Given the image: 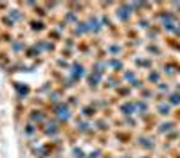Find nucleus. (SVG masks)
Returning <instances> with one entry per match:
<instances>
[{
  "label": "nucleus",
  "instance_id": "obj_1",
  "mask_svg": "<svg viewBox=\"0 0 180 158\" xmlns=\"http://www.w3.org/2000/svg\"><path fill=\"white\" fill-rule=\"evenodd\" d=\"M54 113H56V117L61 121V122H67L69 119H70V108L65 104V103H56L54 104Z\"/></svg>",
  "mask_w": 180,
  "mask_h": 158
},
{
  "label": "nucleus",
  "instance_id": "obj_2",
  "mask_svg": "<svg viewBox=\"0 0 180 158\" xmlns=\"http://www.w3.org/2000/svg\"><path fill=\"white\" fill-rule=\"evenodd\" d=\"M83 76H85V68H83V65H78V63H76V65L72 67V70H70V77H72V81L78 83Z\"/></svg>",
  "mask_w": 180,
  "mask_h": 158
},
{
  "label": "nucleus",
  "instance_id": "obj_3",
  "mask_svg": "<svg viewBox=\"0 0 180 158\" xmlns=\"http://www.w3.org/2000/svg\"><path fill=\"white\" fill-rule=\"evenodd\" d=\"M85 32H88V25H87L85 22H78V23H76V29H74V34H76V36H81V34H85Z\"/></svg>",
  "mask_w": 180,
  "mask_h": 158
},
{
  "label": "nucleus",
  "instance_id": "obj_4",
  "mask_svg": "<svg viewBox=\"0 0 180 158\" xmlns=\"http://www.w3.org/2000/svg\"><path fill=\"white\" fill-rule=\"evenodd\" d=\"M45 133L50 135V137H52V135H58V133H59V126H58L56 122H47V130H45Z\"/></svg>",
  "mask_w": 180,
  "mask_h": 158
},
{
  "label": "nucleus",
  "instance_id": "obj_5",
  "mask_svg": "<svg viewBox=\"0 0 180 158\" xmlns=\"http://www.w3.org/2000/svg\"><path fill=\"white\" fill-rule=\"evenodd\" d=\"M87 25H88V31H90V32H97V31H99V23H97V18H94V16H90V18H88Z\"/></svg>",
  "mask_w": 180,
  "mask_h": 158
},
{
  "label": "nucleus",
  "instance_id": "obj_6",
  "mask_svg": "<svg viewBox=\"0 0 180 158\" xmlns=\"http://www.w3.org/2000/svg\"><path fill=\"white\" fill-rule=\"evenodd\" d=\"M83 113H85L87 117H90V115H94V113H96V110H92L90 106H85V108H83Z\"/></svg>",
  "mask_w": 180,
  "mask_h": 158
},
{
  "label": "nucleus",
  "instance_id": "obj_7",
  "mask_svg": "<svg viewBox=\"0 0 180 158\" xmlns=\"http://www.w3.org/2000/svg\"><path fill=\"white\" fill-rule=\"evenodd\" d=\"M32 29L41 31V29H43V23H41V22H32Z\"/></svg>",
  "mask_w": 180,
  "mask_h": 158
},
{
  "label": "nucleus",
  "instance_id": "obj_8",
  "mask_svg": "<svg viewBox=\"0 0 180 158\" xmlns=\"http://www.w3.org/2000/svg\"><path fill=\"white\" fill-rule=\"evenodd\" d=\"M13 49L18 52V50H23V43H13Z\"/></svg>",
  "mask_w": 180,
  "mask_h": 158
},
{
  "label": "nucleus",
  "instance_id": "obj_9",
  "mask_svg": "<svg viewBox=\"0 0 180 158\" xmlns=\"http://www.w3.org/2000/svg\"><path fill=\"white\" fill-rule=\"evenodd\" d=\"M18 92H20V94H23V95H25V94H27V92H29V90H27V88H25V86H18Z\"/></svg>",
  "mask_w": 180,
  "mask_h": 158
}]
</instances>
